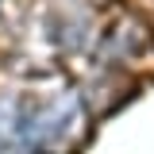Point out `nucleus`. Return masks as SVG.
<instances>
[{"label": "nucleus", "mask_w": 154, "mask_h": 154, "mask_svg": "<svg viewBox=\"0 0 154 154\" xmlns=\"http://www.w3.org/2000/svg\"><path fill=\"white\" fill-rule=\"evenodd\" d=\"M146 50H154V38H150V31L139 19H119L112 31L104 35V42H100V54L108 62H135Z\"/></svg>", "instance_id": "nucleus-2"}, {"label": "nucleus", "mask_w": 154, "mask_h": 154, "mask_svg": "<svg viewBox=\"0 0 154 154\" xmlns=\"http://www.w3.org/2000/svg\"><path fill=\"white\" fill-rule=\"evenodd\" d=\"M85 108L69 89H50L31 104L19 100V146H69L85 131Z\"/></svg>", "instance_id": "nucleus-1"}]
</instances>
